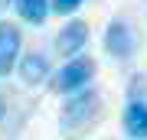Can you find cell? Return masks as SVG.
Returning a JSON list of instances; mask_svg holds the SVG:
<instances>
[{
    "mask_svg": "<svg viewBox=\"0 0 147 140\" xmlns=\"http://www.w3.org/2000/svg\"><path fill=\"white\" fill-rule=\"evenodd\" d=\"M95 75V62L88 56L85 59H72L69 65H62L53 78V91H62V94H72V91H82L85 85L92 82Z\"/></svg>",
    "mask_w": 147,
    "mask_h": 140,
    "instance_id": "1",
    "label": "cell"
},
{
    "mask_svg": "<svg viewBox=\"0 0 147 140\" xmlns=\"http://www.w3.org/2000/svg\"><path fill=\"white\" fill-rule=\"evenodd\" d=\"M85 42H88V26H85V20H72L69 26L59 29L56 49H59V56H79L85 49Z\"/></svg>",
    "mask_w": 147,
    "mask_h": 140,
    "instance_id": "2",
    "label": "cell"
},
{
    "mask_svg": "<svg viewBox=\"0 0 147 140\" xmlns=\"http://www.w3.org/2000/svg\"><path fill=\"white\" fill-rule=\"evenodd\" d=\"M16 56H20V29H16V23L3 20L0 23V75L13 68Z\"/></svg>",
    "mask_w": 147,
    "mask_h": 140,
    "instance_id": "3",
    "label": "cell"
},
{
    "mask_svg": "<svg viewBox=\"0 0 147 140\" xmlns=\"http://www.w3.org/2000/svg\"><path fill=\"white\" fill-rule=\"evenodd\" d=\"M98 114V94L95 91H88V88H82L75 98H69V104H65V111H62V117L69 121V124H79V121L85 117H95Z\"/></svg>",
    "mask_w": 147,
    "mask_h": 140,
    "instance_id": "4",
    "label": "cell"
},
{
    "mask_svg": "<svg viewBox=\"0 0 147 140\" xmlns=\"http://www.w3.org/2000/svg\"><path fill=\"white\" fill-rule=\"evenodd\" d=\"M105 49H108L115 59H127V56L134 52V36H131V29H127V23L115 20V23L108 26V33H105Z\"/></svg>",
    "mask_w": 147,
    "mask_h": 140,
    "instance_id": "5",
    "label": "cell"
},
{
    "mask_svg": "<svg viewBox=\"0 0 147 140\" xmlns=\"http://www.w3.org/2000/svg\"><path fill=\"white\" fill-rule=\"evenodd\" d=\"M124 130L134 140H147V104L144 101H131L124 111Z\"/></svg>",
    "mask_w": 147,
    "mask_h": 140,
    "instance_id": "6",
    "label": "cell"
},
{
    "mask_svg": "<svg viewBox=\"0 0 147 140\" xmlns=\"http://www.w3.org/2000/svg\"><path fill=\"white\" fill-rule=\"evenodd\" d=\"M20 75H23V82H26V85L42 82V78L49 75V62H46V56H39V52L23 56V62H20Z\"/></svg>",
    "mask_w": 147,
    "mask_h": 140,
    "instance_id": "7",
    "label": "cell"
},
{
    "mask_svg": "<svg viewBox=\"0 0 147 140\" xmlns=\"http://www.w3.org/2000/svg\"><path fill=\"white\" fill-rule=\"evenodd\" d=\"M13 3L26 23H42L49 16V0H13Z\"/></svg>",
    "mask_w": 147,
    "mask_h": 140,
    "instance_id": "8",
    "label": "cell"
},
{
    "mask_svg": "<svg viewBox=\"0 0 147 140\" xmlns=\"http://www.w3.org/2000/svg\"><path fill=\"white\" fill-rule=\"evenodd\" d=\"M79 3H82V0H53V3H49V10H56V13H72Z\"/></svg>",
    "mask_w": 147,
    "mask_h": 140,
    "instance_id": "9",
    "label": "cell"
},
{
    "mask_svg": "<svg viewBox=\"0 0 147 140\" xmlns=\"http://www.w3.org/2000/svg\"><path fill=\"white\" fill-rule=\"evenodd\" d=\"M7 3H10V0H0V10H3V7H7Z\"/></svg>",
    "mask_w": 147,
    "mask_h": 140,
    "instance_id": "10",
    "label": "cell"
},
{
    "mask_svg": "<svg viewBox=\"0 0 147 140\" xmlns=\"http://www.w3.org/2000/svg\"><path fill=\"white\" fill-rule=\"evenodd\" d=\"M0 117H3V98H0Z\"/></svg>",
    "mask_w": 147,
    "mask_h": 140,
    "instance_id": "11",
    "label": "cell"
}]
</instances>
